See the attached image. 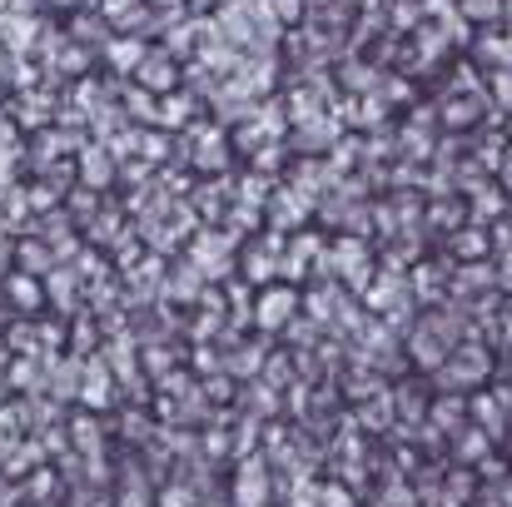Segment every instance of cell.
<instances>
[{
	"label": "cell",
	"instance_id": "1",
	"mask_svg": "<svg viewBox=\"0 0 512 507\" xmlns=\"http://www.w3.org/2000/svg\"><path fill=\"white\" fill-rule=\"evenodd\" d=\"M488 368H493L488 348L468 338V343H458V348L443 358V368H438V383H443V388H453V393H463V388L483 383V378H488Z\"/></svg>",
	"mask_w": 512,
	"mask_h": 507
},
{
	"label": "cell",
	"instance_id": "2",
	"mask_svg": "<svg viewBox=\"0 0 512 507\" xmlns=\"http://www.w3.org/2000/svg\"><path fill=\"white\" fill-rule=\"evenodd\" d=\"M294 314H299V289L294 284H264V294L254 304V324L264 334H284L294 324Z\"/></svg>",
	"mask_w": 512,
	"mask_h": 507
},
{
	"label": "cell",
	"instance_id": "3",
	"mask_svg": "<svg viewBox=\"0 0 512 507\" xmlns=\"http://www.w3.org/2000/svg\"><path fill=\"white\" fill-rule=\"evenodd\" d=\"M269 488H274L269 463H264V458H249V463L239 468V478H234V507H264L269 503Z\"/></svg>",
	"mask_w": 512,
	"mask_h": 507
},
{
	"label": "cell",
	"instance_id": "4",
	"mask_svg": "<svg viewBox=\"0 0 512 507\" xmlns=\"http://www.w3.org/2000/svg\"><path fill=\"white\" fill-rule=\"evenodd\" d=\"M468 413H473V428H483L493 443H503L508 438V413H503V403H498V393H478L473 403H468Z\"/></svg>",
	"mask_w": 512,
	"mask_h": 507
},
{
	"label": "cell",
	"instance_id": "5",
	"mask_svg": "<svg viewBox=\"0 0 512 507\" xmlns=\"http://www.w3.org/2000/svg\"><path fill=\"white\" fill-rule=\"evenodd\" d=\"M334 140H339V125H334V120H324V115L304 120V125H299V135H294V145H299V150H309V155L334 150Z\"/></svg>",
	"mask_w": 512,
	"mask_h": 507
},
{
	"label": "cell",
	"instance_id": "6",
	"mask_svg": "<svg viewBox=\"0 0 512 507\" xmlns=\"http://www.w3.org/2000/svg\"><path fill=\"white\" fill-rule=\"evenodd\" d=\"M304 209H309V199L294 189V194H274V204H269V224L274 229H304Z\"/></svg>",
	"mask_w": 512,
	"mask_h": 507
},
{
	"label": "cell",
	"instance_id": "7",
	"mask_svg": "<svg viewBox=\"0 0 512 507\" xmlns=\"http://www.w3.org/2000/svg\"><path fill=\"white\" fill-rule=\"evenodd\" d=\"M488 448H493V438H488L483 428H463V433H458V463H483Z\"/></svg>",
	"mask_w": 512,
	"mask_h": 507
},
{
	"label": "cell",
	"instance_id": "8",
	"mask_svg": "<svg viewBox=\"0 0 512 507\" xmlns=\"http://www.w3.org/2000/svg\"><path fill=\"white\" fill-rule=\"evenodd\" d=\"M512 209V199H503V189H483L478 199H473V219L478 224H493V219H503Z\"/></svg>",
	"mask_w": 512,
	"mask_h": 507
},
{
	"label": "cell",
	"instance_id": "9",
	"mask_svg": "<svg viewBox=\"0 0 512 507\" xmlns=\"http://www.w3.org/2000/svg\"><path fill=\"white\" fill-rule=\"evenodd\" d=\"M463 413H468V408H463L458 398H438V403H433V428L463 433Z\"/></svg>",
	"mask_w": 512,
	"mask_h": 507
},
{
	"label": "cell",
	"instance_id": "10",
	"mask_svg": "<svg viewBox=\"0 0 512 507\" xmlns=\"http://www.w3.org/2000/svg\"><path fill=\"white\" fill-rule=\"evenodd\" d=\"M358 418H363V428H388V423H393V398L363 403V408H358Z\"/></svg>",
	"mask_w": 512,
	"mask_h": 507
},
{
	"label": "cell",
	"instance_id": "11",
	"mask_svg": "<svg viewBox=\"0 0 512 507\" xmlns=\"http://www.w3.org/2000/svg\"><path fill=\"white\" fill-rule=\"evenodd\" d=\"M453 249H458L463 259H478V254H488V239H483V229H468V234L453 239Z\"/></svg>",
	"mask_w": 512,
	"mask_h": 507
},
{
	"label": "cell",
	"instance_id": "12",
	"mask_svg": "<svg viewBox=\"0 0 512 507\" xmlns=\"http://www.w3.org/2000/svg\"><path fill=\"white\" fill-rule=\"evenodd\" d=\"M463 15L468 20H498L503 15V0H463Z\"/></svg>",
	"mask_w": 512,
	"mask_h": 507
},
{
	"label": "cell",
	"instance_id": "13",
	"mask_svg": "<svg viewBox=\"0 0 512 507\" xmlns=\"http://www.w3.org/2000/svg\"><path fill=\"white\" fill-rule=\"evenodd\" d=\"M314 498H319V507H353V498H348V488H343V483H324V488H314Z\"/></svg>",
	"mask_w": 512,
	"mask_h": 507
},
{
	"label": "cell",
	"instance_id": "14",
	"mask_svg": "<svg viewBox=\"0 0 512 507\" xmlns=\"http://www.w3.org/2000/svg\"><path fill=\"white\" fill-rule=\"evenodd\" d=\"M145 80H150V85H170L174 65H170V60H160V55H155V60H145Z\"/></svg>",
	"mask_w": 512,
	"mask_h": 507
},
{
	"label": "cell",
	"instance_id": "15",
	"mask_svg": "<svg viewBox=\"0 0 512 507\" xmlns=\"http://www.w3.org/2000/svg\"><path fill=\"white\" fill-rule=\"evenodd\" d=\"M264 5H269L279 20H299V15H304V0H264Z\"/></svg>",
	"mask_w": 512,
	"mask_h": 507
},
{
	"label": "cell",
	"instance_id": "16",
	"mask_svg": "<svg viewBox=\"0 0 512 507\" xmlns=\"http://www.w3.org/2000/svg\"><path fill=\"white\" fill-rule=\"evenodd\" d=\"M0 35H5V40H25V35H30V25H25L20 15H10V20L0 15Z\"/></svg>",
	"mask_w": 512,
	"mask_h": 507
},
{
	"label": "cell",
	"instance_id": "17",
	"mask_svg": "<svg viewBox=\"0 0 512 507\" xmlns=\"http://www.w3.org/2000/svg\"><path fill=\"white\" fill-rule=\"evenodd\" d=\"M493 85H498V100L512 105V70H498V75H493Z\"/></svg>",
	"mask_w": 512,
	"mask_h": 507
},
{
	"label": "cell",
	"instance_id": "18",
	"mask_svg": "<svg viewBox=\"0 0 512 507\" xmlns=\"http://www.w3.org/2000/svg\"><path fill=\"white\" fill-rule=\"evenodd\" d=\"M85 169H90V174H85V179H95V184H100V179H105V160H100V155H95V160H90V155H85Z\"/></svg>",
	"mask_w": 512,
	"mask_h": 507
},
{
	"label": "cell",
	"instance_id": "19",
	"mask_svg": "<svg viewBox=\"0 0 512 507\" xmlns=\"http://www.w3.org/2000/svg\"><path fill=\"white\" fill-rule=\"evenodd\" d=\"M508 383H512V363H508Z\"/></svg>",
	"mask_w": 512,
	"mask_h": 507
},
{
	"label": "cell",
	"instance_id": "20",
	"mask_svg": "<svg viewBox=\"0 0 512 507\" xmlns=\"http://www.w3.org/2000/svg\"><path fill=\"white\" fill-rule=\"evenodd\" d=\"M508 135H512V125H508Z\"/></svg>",
	"mask_w": 512,
	"mask_h": 507
}]
</instances>
